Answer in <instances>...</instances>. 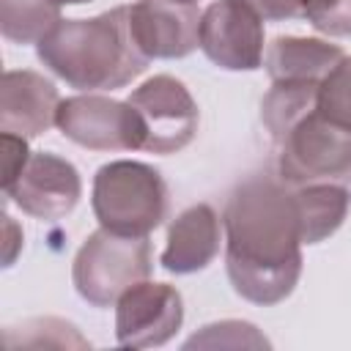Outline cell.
Returning <instances> with one entry per match:
<instances>
[{"label": "cell", "instance_id": "1", "mask_svg": "<svg viewBox=\"0 0 351 351\" xmlns=\"http://www.w3.org/2000/svg\"><path fill=\"white\" fill-rule=\"evenodd\" d=\"M233 291L261 307L288 299L302 277V217L293 186L255 173L233 186L222 214Z\"/></svg>", "mask_w": 351, "mask_h": 351}, {"label": "cell", "instance_id": "2", "mask_svg": "<svg viewBox=\"0 0 351 351\" xmlns=\"http://www.w3.org/2000/svg\"><path fill=\"white\" fill-rule=\"evenodd\" d=\"M38 60L77 90H115L148 69L129 30V8L115 5L90 19H60L38 44Z\"/></svg>", "mask_w": 351, "mask_h": 351}, {"label": "cell", "instance_id": "3", "mask_svg": "<svg viewBox=\"0 0 351 351\" xmlns=\"http://www.w3.org/2000/svg\"><path fill=\"white\" fill-rule=\"evenodd\" d=\"M90 206L101 228L123 236H148L165 222L170 195L159 170L145 162L118 159L96 170Z\"/></svg>", "mask_w": 351, "mask_h": 351}, {"label": "cell", "instance_id": "4", "mask_svg": "<svg viewBox=\"0 0 351 351\" xmlns=\"http://www.w3.org/2000/svg\"><path fill=\"white\" fill-rule=\"evenodd\" d=\"M271 143L277 178L288 186L351 184V132L329 123L315 107L274 134Z\"/></svg>", "mask_w": 351, "mask_h": 351}, {"label": "cell", "instance_id": "5", "mask_svg": "<svg viewBox=\"0 0 351 351\" xmlns=\"http://www.w3.org/2000/svg\"><path fill=\"white\" fill-rule=\"evenodd\" d=\"M154 255L148 236H123L107 228L93 230L74 255L71 282L80 299L93 307H110L123 291L148 280Z\"/></svg>", "mask_w": 351, "mask_h": 351}, {"label": "cell", "instance_id": "6", "mask_svg": "<svg viewBox=\"0 0 351 351\" xmlns=\"http://www.w3.org/2000/svg\"><path fill=\"white\" fill-rule=\"evenodd\" d=\"M55 126L71 143L90 151H137L145 148V123L129 101L99 93L69 96L58 107Z\"/></svg>", "mask_w": 351, "mask_h": 351}, {"label": "cell", "instance_id": "7", "mask_svg": "<svg viewBox=\"0 0 351 351\" xmlns=\"http://www.w3.org/2000/svg\"><path fill=\"white\" fill-rule=\"evenodd\" d=\"M126 101L145 123V151L167 156L184 151L195 140L200 112L181 80L156 74L134 88Z\"/></svg>", "mask_w": 351, "mask_h": 351}, {"label": "cell", "instance_id": "8", "mask_svg": "<svg viewBox=\"0 0 351 351\" xmlns=\"http://www.w3.org/2000/svg\"><path fill=\"white\" fill-rule=\"evenodd\" d=\"M200 49L228 71L261 69L263 16L250 0H214L200 16Z\"/></svg>", "mask_w": 351, "mask_h": 351}, {"label": "cell", "instance_id": "9", "mask_svg": "<svg viewBox=\"0 0 351 351\" xmlns=\"http://www.w3.org/2000/svg\"><path fill=\"white\" fill-rule=\"evenodd\" d=\"M184 324V299L170 282L143 280L115 302V340L126 348H156Z\"/></svg>", "mask_w": 351, "mask_h": 351}, {"label": "cell", "instance_id": "10", "mask_svg": "<svg viewBox=\"0 0 351 351\" xmlns=\"http://www.w3.org/2000/svg\"><path fill=\"white\" fill-rule=\"evenodd\" d=\"M129 8V30L137 49L151 58H186L200 47V8L181 0H137Z\"/></svg>", "mask_w": 351, "mask_h": 351}, {"label": "cell", "instance_id": "11", "mask_svg": "<svg viewBox=\"0 0 351 351\" xmlns=\"http://www.w3.org/2000/svg\"><path fill=\"white\" fill-rule=\"evenodd\" d=\"M5 197L36 219H60L74 211L82 197V181L77 167L55 154H30L19 178L3 189Z\"/></svg>", "mask_w": 351, "mask_h": 351}, {"label": "cell", "instance_id": "12", "mask_svg": "<svg viewBox=\"0 0 351 351\" xmlns=\"http://www.w3.org/2000/svg\"><path fill=\"white\" fill-rule=\"evenodd\" d=\"M60 93L52 80L38 71H5L0 82V132L38 137L58 118Z\"/></svg>", "mask_w": 351, "mask_h": 351}, {"label": "cell", "instance_id": "13", "mask_svg": "<svg viewBox=\"0 0 351 351\" xmlns=\"http://www.w3.org/2000/svg\"><path fill=\"white\" fill-rule=\"evenodd\" d=\"M222 219L208 203H195L184 208L167 228V244L162 252V266L170 274H195L206 269L222 244Z\"/></svg>", "mask_w": 351, "mask_h": 351}, {"label": "cell", "instance_id": "14", "mask_svg": "<svg viewBox=\"0 0 351 351\" xmlns=\"http://www.w3.org/2000/svg\"><path fill=\"white\" fill-rule=\"evenodd\" d=\"M343 58L346 52L337 44H329L324 38L277 36L263 52V66L271 82L318 85Z\"/></svg>", "mask_w": 351, "mask_h": 351}, {"label": "cell", "instance_id": "15", "mask_svg": "<svg viewBox=\"0 0 351 351\" xmlns=\"http://www.w3.org/2000/svg\"><path fill=\"white\" fill-rule=\"evenodd\" d=\"M296 203H299V217H302V241L304 244H318L329 239L346 219L348 214V186L343 184H307V186H293Z\"/></svg>", "mask_w": 351, "mask_h": 351}, {"label": "cell", "instance_id": "16", "mask_svg": "<svg viewBox=\"0 0 351 351\" xmlns=\"http://www.w3.org/2000/svg\"><path fill=\"white\" fill-rule=\"evenodd\" d=\"M60 19L52 0H0V33L14 44H38Z\"/></svg>", "mask_w": 351, "mask_h": 351}, {"label": "cell", "instance_id": "17", "mask_svg": "<svg viewBox=\"0 0 351 351\" xmlns=\"http://www.w3.org/2000/svg\"><path fill=\"white\" fill-rule=\"evenodd\" d=\"M315 110L329 123L351 132V58L348 55L318 82Z\"/></svg>", "mask_w": 351, "mask_h": 351}, {"label": "cell", "instance_id": "18", "mask_svg": "<svg viewBox=\"0 0 351 351\" xmlns=\"http://www.w3.org/2000/svg\"><path fill=\"white\" fill-rule=\"evenodd\" d=\"M19 329V340L5 343L8 348H19V346H30V348H88V340L80 337L77 326L60 318H30L25 321Z\"/></svg>", "mask_w": 351, "mask_h": 351}, {"label": "cell", "instance_id": "19", "mask_svg": "<svg viewBox=\"0 0 351 351\" xmlns=\"http://www.w3.org/2000/svg\"><path fill=\"white\" fill-rule=\"evenodd\" d=\"M269 340L247 321H219L186 340V348H266Z\"/></svg>", "mask_w": 351, "mask_h": 351}, {"label": "cell", "instance_id": "20", "mask_svg": "<svg viewBox=\"0 0 351 351\" xmlns=\"http://www.w3.org/2000/svg\"><path fill=\"white\" fill-rule=\"evenodd\" d=\"M302 19L324 36H351V0H307Z\"/></svg>", "mask_w": 351, "mask_h": 351}, {"label": "cell", "instance_id": "21", "mask_svg": "<svg viewBox=\"0 0 351 351\" xmlns=\"http://www.w3.org/2000/svg\"><path fill=\"white\" fill-rule=\"evenodd\" d=\"M0 148H3V189H5L19 178L33 151L27 148V137L14 134V132L0 134Z\"/></svg>", "mask_w": 351, "mask_h": 351}, {"label": "cell", "instance_id": "22", "mask_svg": "<svg viewBox=\"0 0 351 351\" xmlns=\"http://www.w3.org/2000/svg\"><path fill=\"white\" fill-rule=\"evenodd\" d=\"M250 3L258 8L263 19H271V22L304 16V5H307V0H250Z\"/></svg>", "mask_w": 351, "mask_h": 351}, {"label": "cell", "instance_id": "23", "mask_svg": "<svg viewBox=\"0 0 351 351\" xmlns=\"http://www.w3.org/2000/svg\"><path fill=\"white\" fill-rule=\"evenodd\" d=\"M19 250H22V228L14 222V217L3 214V266H11Z\"/></svg>", "mask_w": 351, "mask_h": 351}, {"label": "cell", "instance_id": "24", "mask_svg": "<svg viewBox=\"0 0 351 351\" xmlns=\"http://www.w3.org/2000/svg\"><path fill=\"white\" fill-rule=\"evenodd\" d=\"M55 5H80V3H90V0H52Z\"/></svg>", "mask_w": 351, "mask_h": 351}, {"label": "cell", "instance_id": "25", "mask_svg": "<svg viewBox=\"0 0 351 351\" xmlns=\"http://www.w3.org/2000/svg\"><path fill=\"white\" fill-rule=\"evenodd\" d=\"M181 3H197V0H181Z\"/></svg>", "mask_w": 351, "mask_h": 351}]
</instances>
